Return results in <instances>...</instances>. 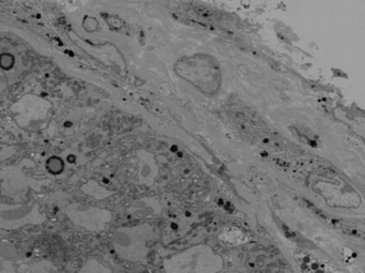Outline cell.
<instances>
[{
  "label": "cell",
  "mask_w": 365,
  "mask_h": 273,
  "mask_svg": "<svg viewBox=\"0 0 365 273\" xmlns=\"http://www.w3.org/2000/svg\"><path fill=\"white\" fill-rule=\"evenodd\" d=\"M67 215L76 225L89 232H102L113 219L110 211L88 205H71L68 207Z\"/></svg>",
  "instance_id": "4"
},
{
  "label": "cell",
  "mask_w": 365,
  "mask_h": 273,
  "mask_svg": "<svg viewBox=\"0 0 365 273\" xmlns=\"http://www.w3.org/2000/svg\"><path fill=\"white\" fill-rule=\"evenodd\" d=\"M159 174V168L155 158L150 153L143 151L140 153V181L143 185H150L155 182Z\"/></svg>",
  "instance_id": "5"
},
{
  "label": "cell",
  "mask_w": 365,
  "mask_h": 273,
  "mask_svg": "<svg viewBox=\"0 0 365 273\" xmlns=\"http://www.w3.org/2000/svg\"><path fill=\"white\" fill-rule=\"evenodd\" d=\"M46 213L42 212L35 202L26 204L9 205L0 202V228L16 230L26 225H37L46 222Z\"/></svg>",
  "instance_id": "3"
},
{
  "label": "cell",
  "mask_w": 365,
  "mask_h": 273,
  "mask_svg": "<svg viewBox=\"0 0 365 273\" xmlns=\"http://www.w3.org/2000/svg\"><path fill=\"white\" fill-rule=\"evenodd\" d=\"M135 211L134 212L138 213V215H150L153 213H159L161 211L160 208V204L155 200H143L138 202V205H135Z\"/></svg>",
  "instance_id": "6"
},
{
  "label": "cell",
  "mask_w": 365,
  "mask_h": 273,
  "mask_svg": "<svg viewBox=\"0 0 365 273\" xmlns=\"http://www.w3.org/2000/svg\"><path fill=\"white\" fill-rule=\"evenodd\" d=\"M9 86V78L7 74L0 69V95H3Z\"/></svg>",
  "instance_id": "7"
},
{
  "label": "cell",
  "mask_w": 365,
  "mask_h": 273,
  "mask_svg": "<svg viewBox=\"0 0 365 273\" xmlns=\"http://www.w3.org/2000/svg\"><path fill=\"white\" fill-rule=\"evenodd\" d=\"M153 227L148 224L118 228L112 237L113 247L123 259L132 262H146L148 242Z\"/></svg>",
  "instance_id": "1"
},
{
  "label": "cell",
  "mask_w": 365,
  "mask_h": 273,
  "mask_svg": "<svg viewBox=\"0 0 365 273\" xmlns=\"http://www.w3.org/2000/svg\"><path fill=\"white\" fill-rule=\"evenodd\" d=\"M165 268L170 272H217L222 259L209 247H198L170 258Z\"/></svg>",
  "instance_id": "2"
}]
</instances>
